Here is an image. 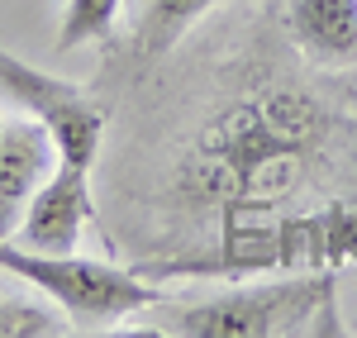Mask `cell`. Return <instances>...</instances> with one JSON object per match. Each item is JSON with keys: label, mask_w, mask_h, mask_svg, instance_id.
Listing matches in <instances>:
<instances>
[{"label": "cell", "mask_w": 357, "mask_h": 338, "mask_svg": "<svg viewBox=\"0 0 357 338\" xmlns=\"http://www.w3.org/2000/svg\"><path fill=\"white\" fill-rule=\"evenodd\" d=\"M333 124L338 119L305 91H257L205 124L195 153L181 162V196L215 210L220 224L276 215L281 200L301 191Z\"/></svg>", "instance_id": "obj_1"}, {"label": "cell", "mask_w": 357, "mask_h": 338, "mask_svg": "<svg viewBox=\"0 0 357 338\" xmlns=\"http://www.w3.org/2000/svg\"><path fill=\"white\" fill-rule=\"evenodd\" d=\"M134 334L176 338H291V334H348L338 324V277L333 272H296L276 282L234 286L205 300L158 305V319Z\"/></svg>", "instance_id": "obj_2"}, {"label": "cell", "mask_w": 357, "mask_h": 338, "mask_svg": "<svg viewBox=\"0 0 357 338\" xmlns=\"http://www.w3.org/2000/svg\"><path fill=\"white\" fill-rule=\"evenodd\" d=\"M357 262V210L329 205L324 215H257V220H229L220 224L215 253L138 267L148 272H191V277H252V272H333Z\"/></svg>", "instance_id": "obj_3"}, {"label": "cell", "mask_w": 357, "mask_h": 338, "mask_svg": "<svg viewBox=\"0 0 357 338\" xmlns=\"http://www.w3.org/2000/svg\"><path fill=\"white\" fill-rule=\"evenodd\" d=\"M0 277H15L20 286L48 295L77 334H105L167 300L143 272L77 253H33V248H20L15 238H0Z\"/></svg>", "instance_id": "obj_4"}, {"label": "cell", "mask_w": 357, "mask_h": 338, "mask_svg": "<svg viewBox=\"0 0 357 338\" xmlns=\"http://www.w3.org/2000/svg\"><path fill=\"white\" fill-rule=\"evenodd\" d=\"M0 95L15 100L24 114H33L57 143V162L67 167H96L100 139H105V110L100 100L82 91L67 77H53L43 67H33L10 48H0Z\"/></svg>", "instance_id": "obj_5"}, {"label": "cell", "mask_w": 357, "mask_h": 338, "mask_svg": "<svg viewBox=\"0 0 357 338\" xmlns=\"http://www.w3.org/2000/svg\"><path fill=\"white\" fill-rule=\"evenodd\" d=\"M96 205H91V171L57 162L48 181L29 196L24 215L15 224V243L33 248V253H77L82 229L91 224Z\"/></svg>", "instance_id": "obj_6"}, {"label": "cell", "mask_w": 357, "mask_h": 338, "mask_svg": "<svg viewBox=\"0 0 357 338\" xmlns=\"http://www.w3.org/2000/svg\"><path fill=\"white\" fill-rule=\"evenodd\" d=\"M53 167H57V143L33 114L0 119V238L15 233L29 196L48 181Z\"/></svg>", "instance_id": "obj_7"}, {"label": "cell", "mask_w": 357, "mask_h": 338, "mask_svg": "<svg viewBox=\"0 0 357 338\" xmlns=\"http://www.w3.org/2000/svg\"><path fill=\"white\" fill-rule=\"evenodd\" d=\"M286 29L319 72L357 67V0H286Z\"/></svg>", "instance_id": "obj_8"}, {"label": "cell", "mask_w": 357, "mask_h": 338, "mask_svg": "<svg viewBox=\"0 0 357 338\" xmlns=\"http://www.w3.org/2000/svg\"><path fill=\"white\" fill-rule=\"evenodd\" d=\"M220 0H148L143 15H138V29H134V53L143 62L162 57L167 48H176V38L186 33L191 24H200Z\"/></svg>", "instance_id": "obj_9"}, {"label": "cell", "mask_w": 357, "mask_h": 338, "mask_svg": "<svg viewBox=\"0 0 357 338\" xmlns=\"http://www.w3.org/2000/svg\"><path fill=\"white\" fill-rule=\"evenodd\" d=\"M57 305L48 295H38L33 286L15 291V286H0V338H53L67 334L72 324L57 319Z\"/></svg>", "instance_id": "obj_10"}, {"label": "cell", "mask_w": 357, "mask_h": 338, "mask_svg": "<svg viewBox=\"0 0 357 338\" xmlns=\"http://www.w3.org/2000/svg\"><path fill=\"white\" fill-rule=\"evenodd\" d=\"M119 10H124V0H67L53 48L57 53H77L86 43H105L119 24Z\"/></svg>", "instance_id": "obj_11"}, {"label": "cell", "mask_w": 357, "mask_h": 338, "mask_svg": "<svg viewBox=\"0 0 357 338\" xmlns=\"http://www.w3.org/2000/svg\"><path fill=\"white\" fill-rule=\"evenodd\" d=\"M353 334H357V319H353Z\"/></svg>", "instance_id": "obj_12"}]
</instances>
